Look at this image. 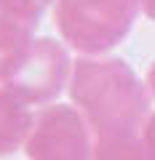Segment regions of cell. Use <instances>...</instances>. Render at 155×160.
Instances as JSON below:
<instances>
[{"label":"cell","instance_id":"1","mask_svg":"<svg viewBox=\"0 0 155 160\" xmlns=\"http://www.w3.org/2000/svg\"><path fill=\"white\" fill-rule=\"evenodd\" d=\"M70 93L96 139L139 136L150 118V91L121 59H80Z\"/></svg>","mask_w":155,"mask_h":160},{"label":"cell","instance_id":"2","mask_svg":"<svg viewBox=\"0 0 155 160\" xmlns=\"http://www.w3.org/2000/svg\"><path fill=\"white\" fill-rule=\"evenodd\" d=\"M142 0H56V27L72 48L104 53L131 32Z\"/></svg>","mask_w":155,"mask_h":160},{"label":"cell","instance_id":"3","mask_svg":"<svg viewBox=\"0 0 155 160\" xmlns=\"http://www.w3.org/2000/svg\"><path fill=\"white\" fill-rule=\"evenodd\" d=\"M27 155L29 160H94L91 128L78 109L48 107L29 131Z\"/></svg>","mask_w":155,"mask_h":160},{"label":"cell","instance_id":"4","mask_svg":"<svg viewBox=\"0 0 155 160\" xmlns=\"http://www.w3.org/2000/svg\"><path fill=\"white\" fill-rule=\"evenodd\" d=\"M70 75V56L62 43L35 40L16 75L8 80V91H13L27 104H43L64 88Z\"/></svg>","mask_w":155,"mask_h":160},{"label":"cell","instance_id":"5","mask_svg":"<svg viewBox=\"0 0 155 160\" xmlns=\"http://www.w3.org/2000/svg\"><path fill=\"white\" fill-rule=\"evenodd\" d=\"M35 120L27 109V102L16 96L13 91H0V155H8L13 147L24 142L32 131Z\"/></svg>","mask_w":155,"mask_h":160},{"label":"cell","instance_id":"6","mask_svg":"<svg viewBox=\"0 0 155 160\" xmlns=\"http://www.w3.org/2000/svg\"><path fill=\"white\" fill-rule=\"evenodd\" d=\"M94 160H155L142 136H115L94 142Z\"/></svg>","mask_w":155,"mask_h":160},{"label":"cell","instance_id":"7","mask_svg":"<svg viewBox=\"0 0 155 160\" xmlns=\"http://www.w3.org/2000/svg\"><path fill=\"white\" fill-rule=\"evenodd\" d=\"M142 142H144V147L150 149V155L155 158V112L147 118V123H144V128H142Z\"/></svg>","mask_w":155,"mask_h":160},{"label":"cell","instance_id":"8","mask_svg":"<svg viewBox=\"0 0 155 160\" xmlns=\"http://www.w3.org/2000/svg\"><path fill=\"white\" fill-rule=\"evenodd\" d=\"M147 91H150V96L155 99V62H152V67H150V72H147Z\"/></svg>","mask_w":155,"mask_h":160},{"label":"cell","instance_id":"9","mask_svg":"<svg viewBox=\"0 0 155 160\" xmlns=\"http://www.w3.org/2000/svg\"><path fill=\"white\" fill-rule=\"evenodd\" d=\"M142 11L155 22V0H142Z\"/></svg>","mask_w":155,"mask_h":160}]
</instances>
